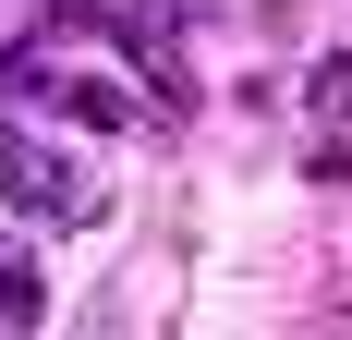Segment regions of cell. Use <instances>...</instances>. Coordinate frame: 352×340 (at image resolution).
<instances>
[{
  "label": "cell",
  "instance_id": "obj_6",
  "mask_svg": "<svg viewBox=\"0 0 352 340\" xmlns=\"http://www.w3.org/2000/svg\"><path fill=\"white\" fill-rule=\"evenodd\" d=\"M146 12H158V25H195V12H207V0H146Z\"/></svg>",
  "mask_w": 352,
  "mask_h": 340
},
{
  "label": "cell",
  "instance_id": "obj_3",
  "mask_svg": "<svg viewBox=\"0 0 352 340\" xmlns=\"http://www.w3.org/2000/svg\"><path fill=\"white\" fill-rule=\"evenodd\" d=\"M61 109L85 122V134H122V122H134V98H122L109 73H85V85H61Z\"/></svg>",
  "mask_w": 352,
  "mask_h": 340
},
{
  "label": "cell",
  "instance_id": "obj_1",
  "mask_svg": "<svg viewBox=\"0 0 352 340\" xmlns=\"http://www.w3.org/2000/svg\"><path fill=\"white\" fill-rule=\"evenodd\" d=\"M0 170H12V206H25V219H85V206H98L61 158H49V146H25V134H12V122H0Z\"/></svg>",
  "mask_w": 352,
  "mask_h": 340
},
{
  "label": "cell",
  "instance_id": "obj_4",
  "mask_svg": "<svg viewBox=\"0 0 352 340\" xmlns=\"http://www.w3.org/2000/svg\"><path fill=\"white\" fill-rule=\"evenodd\" d=\"M304 98H316V109H328V122H352V49H328V61H316V73H304Z\"/></svg>",
  "mask_w": 352,
  "mask_h": 340
},
{
  "label": "cell",
  "instance_id": "obj_5",
  "mask_svg": "<svg viewBox=\"0 0 352 340\" xmlns=\"http://www.w3.org/2000/svg\"><path fill=\"white\" fill-rule=\"evenodd\" d=\"M304 182H316V195H352V134H328L316 158H304Z\"/></svg>",
  "mask_w": 352,
  "mask_h": 340
},
{
  "label": "cell",
  "instance_id": "obj_2",
  "mask_svg": "<svg viewBox=\"0 0 352 340\" xmlns=\"http://www.w3.org/2000/svg\"><path fill=\"white\" fill-rule=\"evenodd\" d=\"M36 316H49V279L25 243H0V328H36Z\"/></svg>",
  "mask_w": 352,
  "mask_h": 340
}]
</instances>
